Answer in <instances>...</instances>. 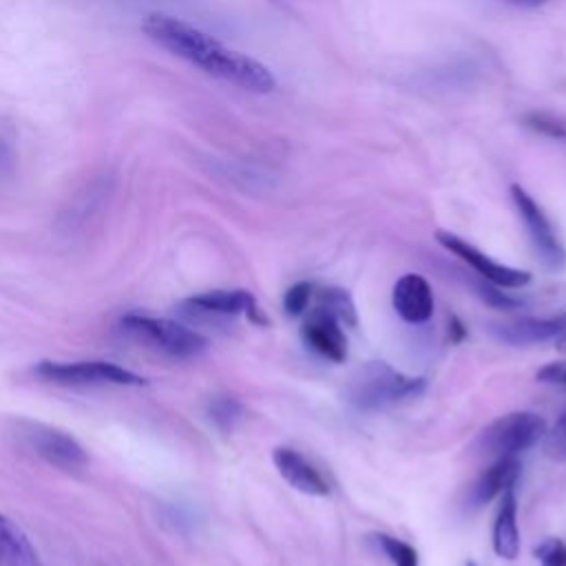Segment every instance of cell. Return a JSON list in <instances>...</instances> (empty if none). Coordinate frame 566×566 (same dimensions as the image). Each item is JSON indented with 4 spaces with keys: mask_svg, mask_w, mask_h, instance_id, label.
Listing matches in <instances>:
<instances>
[{
    "mask_svg": "<svg viewBox=\"0 0 566 566\" xmlns=\"http://www.w3.org/2000/svg\"><path fill=\"white\" fill-rule=\"evenodd\" d=\"M144 33L170 51L172 55L190 62L203 73L226 80L250 93H270L276 86L274 75L259 60L239 53L201 29L166 13H153L144 22Z\"/></svg>",
    "mask_w": 566,
    "mask_h": 566,
    "instance_id": "cell-1",
    "label": "cell"
},
{
    "mask_svg": "<svg viewBox=\"0 0 566 566\" xmlns=\"http://www.w3.org/2000/svg\"><path fill=\"white\" fill-rule=\"evenodd\" d=\"M422 387V378L405 376L382 360H371L352 374L345 394L354 407L363 411H376L405 398L418 396Z\"/></svg>",
    "mask_w": 566,
    "mask_h": 566,
    "instance_id": "cell-2",
    "label": "cell"
},
{
    "mask_svg": "<svg viewBox=\"0 0 566 566\" xmlns=\"http://www.w3.org/2000/svg\"><path fill=\"white\" fill-rule=\"evenodd\" d=\"M35 374L60 387H139L146 385V378L108 360H73V363H55L42 360L35 367Z\"/></svg>",
    "mask_w": 566,
    "mask_h": 566,
    "instance_id": "cell-3",
    "label": "cell"
},
{
    "mask_svg": "<svg viewBox=\"0 0 566 566\" xmlns=\"http://www.w3.org/2000/svg\"><path fill=\"white\" fill-rule=\"evenodd\" d=\"M122 329L175 358L199 356L208 345L199 332L170 318L128 314L122 318Z\"/></svg>",
    "mask_w": 566,
    "mask_h": 566,
    "instance_id": "cell-4",
    "label": "cell"
},
{
    "mask_svg": "<svg viewBox=\"0 0 566 566\" xmlns=\"http://www.w3.org/2000/svg\"><path fill=\"white\" fill-rule=\"evenodd\" d=\"M546 433V422L533 411H513L493 420L478 440V447L489 458H509L535 447Z\"/></svg>",
    "mask_w": 566,
    "mask_h": 566,
    "instance_id": "cell-5",
    "label": "cell"
},
{
    "mask_svg": "<svg viewBox=\"0 0 566 566\" xmlns=\"http://www.w3.org/2000/svg\"><path fill=\"white\" fill-rule=\"evenodd\" d=\"M15 436L22 440V444L29 451H33L38 458H42L44 462L62 471L75 473L88 464V455L84 447L71 433L57 427L33 422V420H18Z\"/></svg>",
    "mask_w": 566,
    "mask_h": 566,
    "instance_id": "cell-6",
    "label": "cell"
},
{
    "mask_svg": "<svg viewBox=\"0 0 566 566\" xmlns=\"http://www.w3.org/2000/svg\"><path fill=\"white\" fill-rule=\"evenodd\" d=\"M511 197H513V203L528 230V237H531L542 263L548 270H562L566 265V250H564V243L559 241L553 223L544 214V210L522 186H511Z\"/></svg>",
    "mask_w": 566,
    "mask_h": 566,
    "instance_id": "cell-7",
    "label": "cell"
},
{
    "mask_svg": "<svg viewBox=\"0 0 566 566\" xmlns=\"http://www.w3.org/2000/svg\"><path fill=\"white\" fill-rule=\"evenodd\" d=\"M181 312L192 318H217L245 314L254 325H268L254 296L245 290H210L181 301Z\"/></svg>",
    "mask_w": 566,
    "mask_h": 566,
    "instance_id": "cell-8",
    "label": "cell"
},
{
    "mask_svg": "<svg viewBox=\"0 0 566 566\" xmlns=\"http://www.w3.org/2000/svg\"><path fill=\"white\" fill-rule=\"evenodd\" d=\"M436 239L451 254H455L458 259L469 263L484 281L493 283L497 287H522V285H526L531 281V274L526 270H517V268L502 265V263L493 261L491 256L480 252L475 245L467 243L464 239H460L458 234H453L449 230H438Z\"/></svg>",
    "mask_w": 566,
    "mask_h": 566,
    "instance_id": "cell-9",
    "label": "cell"
},
{
    "mask_svg": "<svg viewBox=\"0 0 566 566\" xmlns=\"http://www.w3.org/2000/svg\"><path fill=\"white\" fill-rule=\"evenodd\" d=\"M301 338L307 347L334 363H343L347 358V338L338 325V318L321 305L314 307L305 318Z\"/></svg>",
    "mask_w": 566,
    "mask_h": 566,
    "instance_id": "cell-10",
    "label": "cell"
},
{
    "mask_svg": "<svg viewBox=\"0 0 566 566\" xmlns=\"http://www.w3.org/2000/svg\"><path fill=\"white\" fill-rule=\"evenodd\" d=\"M391 303L398 316L407 323H427L433 314V294L420 274H405L396 281L391 292Z\"/></svg>",
    "mask_w": 566,
    "mask_h": 566,
    "instance_id": "cell-11",
    "label": "cell"
},
{
    "mask_svg": "<svg viewBox=\"0 0 566 566\" xmlns=\"http://www.w3.org/2000/svg\"><path fill=\"white\" fill-rule=\"evenodd\" d=\"M274 467L279 469L281 478L296 491L307 495H327L329 486L321 471L296 449L290 447H276L272 451Z\"/></svg>",
    "mask_w": 566,
    "mask_h": 566,
    "instance_id": "cell-12",
    "label": "cell"
},
{
    "mask_svg": "<svg viewBox=\"0 0 566 566\" xmlns=\"http://www.w3.org/2000/svg\"><path fill=\"white\" fill-rule=\"evenodd\" d=\"M520 469H522V464H520L517 455L497 458L471 486V493H469L471 506H482V504L491 502L495 495L504 493L506 489H513V484L520 475Z\"/></svg>",
    "mask_w": 566,
    "mask_h": 566,
    "instance_id": "cell-13",
    "label": "cell"
},
{
    "mask_svg": "<svg viewBox=\"0 0 566 566\" xmlns=\"http://www.w3.org/2000/svg\"><path fill=\"white\" fill-rule=\"evenodd\" d=\"M564 327H566V316H562V318H520L513 323L491 325V332L497 340H504L509 345H531V343H539V340L559 336V332Z\"/></svg>",
    "mask_w": 566,
    "mask_h": 566,
    "instance_id": "cell-14",
    "label": "cell"
},
{
    "mask_svg": "<svg viewBox=\"0 0 566 566\" xmlns=\"http://www.w3.org/2000/svg\"><path fill=\"white\" fill-rule=\"evenodd\" d=\"M493 551L502 559H515L520 553V528H517V500L513 489H506L493 524Z\"/></svg>",
    "mask_w": 566,
    "mask_h": 566,
    "instance_id": "cell-15",
    "label": "cell"
},
{
    "mask_svg": "<svg viewBox=\"0 0 566 566\" xmlns=\"http://www.w3.org/2000/svg\"><path fill=\"white\" fill-rule=\"evenodd\" d=\"M0 566H40L38 553L24 531L0 513Z\"/></svg>",
    "mask_w": 566,
    "mask_h": 566,
    "instance_id": "cell-16",
    "label": "cell"
},
{
    "mask_svg": "<svg viewBox=\"0 0 566 566\" xmlns=\"http://www.w3.org/2000/svg\"><path fill=\"white\" fill-rule=\"evenodd\" d=\"M318 305L325 307L329 314H334L338 318V323H345L349 327H354L358 323L356 305H354L352 296L347 294V290H340V287L321 290L318 292Z\"/></svg>",
    "mask_w": 566,
    "mask_h": 566,
    "instance_id": "cell-17",
    "label": "cell"
},
{
    "mask_svg": "<svg viewBox=\"0 0 566 566\" xmlns=\"http://www.w3.org/2000/svg\"><path fill=\"white\" fill-rule=\"evenodd\" d=\"M376 542L378 546L382 548V553L389 557V562L394 566H418V553L411 544L398 539V537H391V535H376Z\"/></svg>",
    "mask_w": 566,
    "mask_h": 566,
    "instance_id": "cell-18",
    "label": "cell"
},
{
    "mask_svg": "<svg viewBox=\"0 0 566 566\" xmlns=\"http://www.w3.org/2000/svg\"><path fill=\"white\" fill-rule=\"evenodd\" d=\"M208 413L219 429H232L234 422L241 418V405L230 396H219L210 402Z\"/></svg>",
    "mask_w": 566,
    "mask_h": 566,
    "instance_id": "cell-19",
    "label": "cell"
},
{
    "mask_svg": "<svg viewBox=\"0 0 566 566\" xmlns=\"http://www.w3.org/2000/svg\"><path fill=\"white\" fill-rule=\"evenodd\" d=\"M310 296H312V283L307 281H298L294 283L285 296H283V310L287 316H298L303 314V310L307 307L310 303Z\"/></svg>",
    "mask_w": 566,
    "mask_h": 566,
    "instance_id": "cell-20",
    "label": "cell"
},
{
    "mask_svg": "<svg viewBox=\"0 0 566 566\" xmlns=\"http://www.w3.org/2000/svg\"><path fill=\"white\" fill-rule=\"evenodd\" d=\"M535 555L542 566H566V544L557 537H546L535 546Z\"/></svg>",
    "mask_w": 566,
    "mask_h": 566,
    "instance_id": "cell-21",
    "label": "cell"
},
{
    "mask_svg": "<svg viewBox=\"0 0 566 566\" xmlns=\"http://www.w3.org/2000/svg\"><path fill=\"white\" fill-rule=\"evenodd\" d=\"M544 451L548 458L557 462H566V416H562L555 427L546 433Z\"/></svg>",
    "mask_w": 566,
    "mask_h": 566,
    "instance_id": "cell-22",
    "label": "cell"
},
{
    "mask_svg": "<svg viewBox=\"0 0 566 566\" xmlns=\"http://www.w3.org/2000/svg\"><path fill=\"white\" fill-rule=\"evenodd\" d=\"M539 382L566 387V363H551L537 371Z\"/></svg>",
    "mask_w": 566,
    "mask_h": 566,
    "instance_id": "cell-23",
    "label": "cell"
},
{
    "mask_svg": "<svg viewBox=\"0 0 566 566\" xmlns=\"http://www.w3.org/2000/svg\"><path fill=\"white\" fill-rule=\"evenodd\" d=\"M528 122H531L533 128H537V130H542V133H546V135H551V137H564V135H566V130L562 128V124H557L555 119H551V117H546V115H531Z\"/></svg>",
    "mask_w": 566,
    "mask_h": 566,
    "instance_id": "cell-24",
    "label": "cell"
},
{
    "mask_svg": "<svg viewBox=\"0 0 566 566\" xmlns=\"http://www.w3.org/2000/svg\"><path fill=\"white\" fill-rule=\"evenodd\" d=\"M13 168V150L7 144V139L0 137V179Z\"/></svg>",
    "mask_w": 566,
    "mask_h": 566,
    "instance_id": "cell-25",
    "label": "cell"
},
{
    "mask_svg": "<svg viewBox=\"0 0 566 566\" xmlns=\"http://www.w3.org/2000/svg\"><path fill=\"white\" fill-rule=\"evenodd\" d=\"M509 2L517 4V7H537V4H542L546 0H509Z\"/></svg>",
    "mask_w": 566,
    "mask_h": 566,
    "instance_id": "cell-26",
    "label": "cell"
},
{
    "mask_svg": "<svg viewBox=\"0 0 566 566\" xmlns=\"http://www.w3.org/2000/svg\"><path fill=\"white\" fill-rule=\"evenodd\" d=\"M557 349L559 352H566V327L559 332V336H557Z\"/></svg>",
    "mask_w": 566,
    "mask_h": 566,
    "instance_id": "cell-27",
    "label": "cell"
},
{
    "mask_svg": "<svg viewBox=\"0 0 566 566\" xmlns=\"http://www.w3.org/2000/svg\"><path fill=\"white\" fill-rule=\"evenodd\" d=\"M464 566H478V564H475V562H467Z\"/></svg>",
    "mask_w": 566,
    "mask_h": 566,
    "instance_id": "cell-28",
    "label": "cell"
}]
</instances>
